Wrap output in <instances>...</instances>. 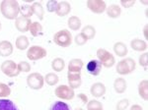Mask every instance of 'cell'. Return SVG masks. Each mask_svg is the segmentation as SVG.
<instances>
[{"mask_svg":"<svg viewBox=\"0 0 148 110\" xmlns=\"http://www.w3.org/2000/svg\"><path fill=\"white\" fill-rule=\"evenodd\" d=\"M0 11L4 18L16 20L20 13V5L16 0H3L0 4Z\"/></svg>","mask_w":148,"mask_h":110,"instance_id":"6da1fadb","label":"cell"},{"mask_svg":"<svg viewBox=\"0 0 148 110\" xmlns=\"http://www.w3.org/2000/svg\"><path fill=\"white\" fill-rule=\"evenodd\" d=\"M72 41H73L72 35H71V33L69 32L68 30H66V29L58 31V32L54 33V35H53L54 43L60 47H63V48L70 46Z\"/></svg>","mask_w":148,"mask_h":110,"instance_id":"7a4b0ae2","label":"cell"},{"mask_svg":"<svg viewBox=\"0 0 148 110\" xmlns=\"http://www.w3.org/2000/svg\"><path fill=\"white\" fill-rule=\"evenodd\" d=\"M135 68H136V63H135L134 59L130 58V57H126L116 64V73L121 76H125L132 73L135 70Z\"/></svg>","mask_w":148,"mask_h":110,"instance_id":"3957f363","label":"cell"},{"mask_svg":"<svg viewBox=\"0 0 148 110\" xmlns=\"http://www.w3.org/2000/svg\"><path fill=\"white\" fill-rule=\"evenodd\" d=\"M96 54L98 57V60L100 61L102 66L105 67V68H112L116 64L114 56L111 52H109L108 50L104 48H99L97 50Z\"/></svg>","mask_w":148,"mask_h":110,"instance_id":"277c9868","label":"cell"},{"mask_svg":"<svg viewBox=\"0 0 148 110\" xmlns=\"http://www.w3.org/2000/svg\"><path fill=\"white\" fill-rule=\"evenodd\" d=\"M0 70L5 76L9 78H15L20 74L18 70V64H16L13 60H6L0 66Z\"/></svg>","mask_w":148,"mask_h":110,"instance_id":"5b68a950","label":"cell"},{"mask_svg":"<svg viewBox=\"0 0 148 110\" xmlns=\"http://www.w3.org/2000/svg\"><path fill=\"white\" fill-rule=\"evenodd\" d=\"M54 94L56 97L62 99V100H71L75 96V92L74 90L71 88L69 86L60 85L54 90Z\"/></svg>","mask_w":148,"mask_h":110,"instance_id":"8992f818","label":"cell"},{"mask_svg":"<svg viewBox=\"0 0 148 110\" xmlns=\"http://www.w3.org/2000/svg\"><path fill=\"white\" fill-rule=\"evenodd\" d=\"M45 78L40 73H32L27 77V85L32 90H38L44 87Z\"/></svg>","mask_w":148,"mask_h":110,"instance_id":"52a82bcc","label":"cell"},{"mask_svg":"<svg viewBox=\"0 0 148 110\" xmlns=\"http://www.w3.org/2000/svg\"><path fill=\"white\" fill-rule=\"evenodd\" d=\"M47 50L44 47L40 46V45H33L30 48H28L27 51V57L31 61H37L45 58L47 56Z\"/></svg>","mask_w":148,"mask_h":110,"instance_id":"ba28073f","label":"cell"},{"mask_svg":"<svg viewBox=\"0 0 148 110\" xmlns=\"http://www.w3.org/2000/svg\"><path fill=\"white\" fill-rule=\"evenodd\" d=\"M86 6L90 11L95 14H102L106 12L107 4L103 0H88Z\"/></svg>","mask_w":148,"mask_h":110,"instance_id":"9c48e42d","label":"cell"},{"mask_svg":"<svg viewBox=\"0 0 148 110\" xmlns=\"http://www.w3.org/2000/svg\"><path fill=\"white\" fill-rule=\"evenodd\" d=\"M31 24H32V21L30 19L24 18V17L21 16L18 17L15 20V28L20 33H27L30 30Z\"/></svg>","mask_w":148,"mask_h":110,"instance_id":"30bf717a","label":"cell"},{"mask_svg":"<svg viewBox=\"0 0 148 110\" xmlns=\"http://www.w3.org/2000/svg\"><path fill=\"white\" fill-rule=\"evenodd\" d=\"M67 81L68 86L71 88H78L82 84V80H81V73H71L68 72L67 73Z\"/></svg>","mask_w":148,"mask_h":110,"instance_id":"8fae6325","label":"cell"},{"mask_svg":"<svg viewBox=\"0 0 148 110\" xmlns=\"http://www.w3.org/2000/svg\"><path fill=\"white\" fill-rule=\"evenodd\" d=\"M107 92V88L106 86L104 85L103 83H95L93 84L91 86V88H90V92H91V94L93 95L94 97H102L103 95H105Z\"/></svg>","mask_w":148,"mask_h":110,"instance_id":"7c38bea8","label":"cell"},{"mask_svg":"<svg viewBox=\"0 0 148 110\" xmlns=\"http://www.w3.org/2000/svg\"><path fill=\"white\" fill-rule=\"evenodd\" d=\"M102 67H103L102 64L100 63L99 60H95V59H93V60L89 61L87 63V67H86V69H87V72L90 74V75L98 76V75H100V73H101Z\"/></svg>","mask_w":148,"mask_h":110,"instance_id":"4fadbf2b","label":"cell"},{"mask_svg":"<svg viewBox=\"0 0 148 110\" xmlns=\"http://www.w3.org/2000/svg\"><path fill=\"white\" fill-rule=\"evenodd\" d=\"M71 11V5L67 1L58 2L56 10V14L58 17H65L67 16Z\"/></svg>","mask_w":148,"mask_h":110,"instance_id":"5bb4252c","label":"cell"},{"mask_svg":"<svg viewBox=\"0 0 148 110\" xmlns=\"http://www.w3.org/2000/svg\"><path fill=\"white\" fill-rule=\"evenodd\" d=\"M13 44L8 40H2L0 41V56L8 57L13 53Z\"/></svg>","mask_w":148,"mask_h":110,"instance_id":"9a60e30c","label":"cell"},{"mask_svg":"<svg viewBox=\"0 0 148 110\" xmlns=\"http://www.w3.org/2000/svg\"><path fill=\"white\" fill-rule=\"evenodd\" d=\"M83 66H84V62L81 59H71L68 63V72H71V73H81Z\"/></svg>","mask_w":148,"mask_h":110,"instance_id":"2e32d148","label":"cell"},{"mask_svg":"<svg viewBox=\"0 0 148 110\" xmlns=\"http://www.w3.org/2000/svg\"><path fill=\"white\" fill-rule=\"evenodd\" d=\"M114 52L116 56L120 57H125L128 53V49L125 43H123V41H118L114 44Z\"/></svg>","mask_w":148,"mask_h":110,"instance_id":"e0dca14e","label":"cell"},{"mask_svg":"<svg viewBox=\"0 0 148 110\" xmlns=\"http://www.w3.org/2000/svg\"><path fill=\"white\" fill-rule=\"evenodd\" d=\"M130 46L134 51L138 52H142V51H146L147 49V43L145 40H142L140 39H134L131 40L130 42Z\"/></svg>","mask_w":148,"mask_h":110,"instance_id":"ac0fdd59","label":"cell"},{"mask_svg":"<svg viewBox=\"0 0 148 110\" xmlns=\"http://www.w3.org/2000/svg\"><path fill=\"white\" fill-rule=\"evenodd\" d=\"M106 13L111 19H116L121 15V8L116 4H112L109 7H107Z\"/></svg>","mask_w":148,"mask_h":110,"instance_id":"d6986e66","label":"cell"},{"mask_svg":"<svg viewBox=\"0 0 148 110\" xmlns=\"http://www.w3.org/2000/svg\"><path fill=\"white\" fill-rule=\"evenodd\" d=\"M15 45H16V48L18 50H26L29 48V45H30V40L26 35H19V37L16 39L15 41Z\"/></svg>","mask_w":148,"mask_h":110,"instance_id":"ffe728a7","label":"cell"},{"mask_svg":"<svg viewBox=\"0 0 148 110\" xmlns=\"http://www.w3.org/2000/svg\"><path fill=\"white\" fill-rule=\"evenodd\" d=\"M127 84L123 78H116L114 82V88L116 94H123L126 90Z\"/></svg>","mask_w":148,"mask_h":110,"instance_id":"44dd1931","label":"cell"},{"mask_svg":"<svg viewBox=\"0 0 148 110\" xmlns=\"http://www.w3.org/2000/svg\"><path fill=\"white\" fill-rule=\"evenodd\" d=\"M31 7H32L33 14H35V15L40 19V21L44 20L45 10H44V7H42V3H40V2H34Z\"/></svg>","mask_w":148,"mask_h":110,"instance_id":"7402d4cb","label":"cell"},{"mask_svg":"<svg viewBox=\"0 0 148 110\" xmlns=\"http://www.w3.org/2000/svg\"><path fill=\"white\" fill-rule=\"evenodd\" d=\"M81 20L77 16H71L68 18L67 26L71 31H78L81 28Z\"/></svg>","mask_w":148,"mask_h":110,"instance_id":"603a6c76","label":"cell"},{"mask_svg":"<svg viewBox=\"0 0 148 110\" xmlns=\"http://www.w3.org/2000/svg\"><path fill=\"white\" fill-rule=\"evenodd\" d=\"M148 82L147 80H142L138 85V94L143 100L148 99Z\"/></svg>","mask_w":148,"mask_h":110,"instance_id":"cb8c5ba5","label":"cell"},{"mask_svg":"<svg viewBox=\"0 0 148 110\" xmlns=\"http://www.w3.org/2000/svg\"><path fill=\"white\" fill-rule=\"evenodd\" d=\"M30 33L32 35V37H40V35H42V26L40 25L39 22H33L31 24V27H30Z\"/></svg>","mask_w":148,"mask_h":110,"instance_id":"d4e9b609","label":"cell"},{"mask_svg":"<svg viewBox=\"0 0 148 110\" xmlns=\"http://www.w3.org/2000/svg\"><path fill=\"white\" fill-rule=\"evenodd\" d=\"M81 33H82V35L86 37V39L90 40V39H94L95 35H96V30H95V28L93 27V26L87 25V26H85V27L82 29Z\"/></svg>","mask_w":148,"mask_h":110,"instance_id":"484cf974","label":"cell"},{"mask_svg":"<svg viewBox=\"0 0 148 110\" xmlns=\"http://www.w3.org/2000/svg\"><path fill=\"white\" fill-rule=\"evenodd\" d=\"M0 110H19L12 100L0 98Z\"/></svg>","mask_w":148,"mask_h":110,"instance_id":"4316f807","label":"cell"},{"mask_svg":"<svg viewBox=\"0 0 148 110\" xmlns=\"http://www.w3.org/2000/svg\"><path fill=\"white\" fill-rule=\"evenodd\" d=\"M51 68L54 72H61L63 71V69L65 68V62L62 58L57 57L54 58L51 62Z\"/></svg>","mask_w":148,"mask_h":110,"instance_id":"83f0119b","label":"cell"},{"mask_svg":"<svg viewBox=\"0 0 148 110\" xmlns=\"http://www.w3.org/2000/svg\"><path fill=\"white\" fill-rule=\"evenodd\" d=\"M45 82H46L49 86H56L59 81V78L56 74L54 73H47L46 76H45Z\"/></svg>","mask_w":148,"mask_h":110,"instance_id":"f1b7e54d","label":"cell"},{"mask_svg":"<svg viewBox=\"0 0 148 110\" xmlns=\"http://www.w3.org/2000/svg\"><path fill=\"white\" fill-rule=\"evenodd\" d=\"M49 110H70V108H69V106L65 102L56 101L49 106Z\"/></svg>","mask_w":148,"mask_h":110,"instance_id":"f546056e","label":"cell"},{"mask_svg":"<svg viewBox=\"0 0 148 110\" xmlns=\"http://www.w3.org/2000/svg\"><path fill=\"white\" fill-rule=\"evenodd\" d=\"M87 110H103V105L99 100L92 99L87 103Z\"/></svg>","mask_w":148,"mask_h":110,"instance_id":"4dcf8cb0","label":"cell"},{"mask_svg":"<svg viewBox=\"0 0 148 110\" xmlns=\"http://www.w3.org/2000/svg\"><path fill=\"white\" fill-rule=\"evenodd\" d=\"M10 94H11L10 87L4 83H0V98L9 96Z\"/></svg>","mask_w":148,"mask_h":110,"instance_id":"1f68e13d","label":"cell"},{"mask_svg":"<svg viewBox=\"0 0 148 110\" xmlns=\"http://www.w3.org/2000/svg\"><path fill=\"white\" fill-rule=\"evenodd\" d=\"M20 13H21V16L24 17V18L30 19V17H32V15H33L32 7L30 5L20 6Z\"/></svg>","mask_w":148,"mask_h":110,"instance_id":"d6a6232c","label":"cell"},{"mask_svg":"<svg viewBox=\"0 0 148 110\" xmlns=\"http://www.w3.org/2000/svg\"><path fill=\"white\" fill-rule=\"evenodd\" d=\"M31 69H32V67H31V65L27 61H21L20 63L18 64V70L20 73H22V72L28 73V72L31 71Z\"/></svg>","mask_w":148,"mask_h":110,"instance_id":"836d02e7","label":"cell"},{"mask_svg":"<svg viewBox=\"0 0 148 110\" xmlns=\"http://www.w3.org/2000/svg\"><path fill=\"white\" fill-rule=\"evenodd\" d=\"M128 106H130V100L127 98H123V99H121L120 101L116 103V110H126Z\"/></svg>","mask_w":148,"mask_h":110,"instance_id":"e575fe53","label":"cell"},{"mask_svg":"<svg viewBox=\"0 0 148 110\" xmlns=\"http://www.w3.org/2000/svg\"><path fill=\"white\" fill-rule=\"evenodd\" d=\"M87 41H88V40L86 39V37L81 33H78V35H76L75 37H74V42H75L78 46H82V45L86 44V42H87Z\"/></svg>","mask_w":148,"mask_h":110,"instance_id":"d590c367","label":"cell"},{"mask_svg":"<svg viewBox=\"0 0 148 110\" xmlns=\"http://www.w3.org/2000/svg\"><path fill=\"white\" fill-rule=\"evenodd\" d=\"M138 62H139V65L146 68L147 67V63H148V53L147 52H144L139 56L138 58Z\"/></svg>","mask_w":148,"mask_h":110,"instance_id":"8d00e7d4","label":"cell"},{"mask_svg":"<svg viewBox=\"0 0 148 110\" xmlns=\"http://www.w3.org/2000/svg\"><path fill=\"white\" fill-rule=\"evenodd\" d=\"M57 4H58V2L56 1V0H51V1H47V11L51 12V13H52V12H56Z\"/></svg>","mask_w":148,"mask_h":110,"instance_id":"74e56055","label":"cell"},{"mask_svg":"<svg viewBox=\"0 0 148 110\" xmlns=\"http://www.w3.org/2000/svg\"><path fill=\"white\" fill-rule=\"evenodd\" d=\"M135 0H121V5L123 8H131L132 6H134Z\"/></svg>","mask_w":148,"mask_h":110,"instance_id":"f35d334b","label":"cell"},{"mask_svg":"<svg viewBox=\"0 0 148 110\" xmlns=\"http://www.w3.org/2000/svg\"><path fill=\"white\" fill-rule=\"evenodd\" d=\"M130 110H143V108L140 105H138V104H133L132 106L130 107Z\"/></svg>","mask_w":148,"mask_h":110,"instance_id":"ab89813d","label":"cell"},{"mask_svg":"<svg viewBox=\"0 0 148 110\" xmlns=\"http://www.w3.org/2000/svg\"><path fill=\"white\" fill-rule=\"evenodd\" d=\"M79 98L82 99L83 103H87V97H86V95H85V94H79Z\"/></svg>","mask_w":148,"mask_h":110,"instance_id":"60d3db41","label":"cell"},{"mask_svg":"<svg viewBox=\"0 0 148 110\" xmlns=\"http://www.w3.org/2000/svg\"><path fill=\"white\" fill-rule=\"evenodd\" d=\"M143 33H144L145 39H147V37H148V35H147V26H144V29H143Z\"/></svg>","mask_w":148,"mask_h":110,"instance_id":"b9f144b4","label":"cell"},{"mask_svg":"<svg viewBox=\"0 0 148 110\" xmlns=\"http://www.w3.org/2000/svg\"><path fill=\"white\" fill-rule=\"evenodd\" d=\"M140 2H141V4L143 3V4H145V5H147V3H148V2L146 1V0H143V1L141 0V1H140Z\"/></svg>","mask_w":148,"mask_h":110,"instance_id":"7bdbcfd3","label":"cell"},{"mask_svg":"<svg viewBox=\"0 0 148 110\" xmlns=\"http://www.w3.org/2000/svg\"><path fill=\"white\" fill-rule=\"evenodd\" d=\"M1 29H2V26H1V23H0V31H1Z\"/></svg>","mask_w":148,"mask_h":110,"instance_id":"ee69618b","label":"cell"},{"mask_svg":"<svg viewBox=\"0 0 148 110\" xmlns=\"http://www.w3.org/2000/svg\"><path fill=\"white\" fill-rule=\"evenodd\" d=\"M76 110H83V109H82V108H77Z\"/></svg>","mask_w":148,"mask_h":110,"instance_id":"f6af8a7d","label":"cell"}]
</instances>
